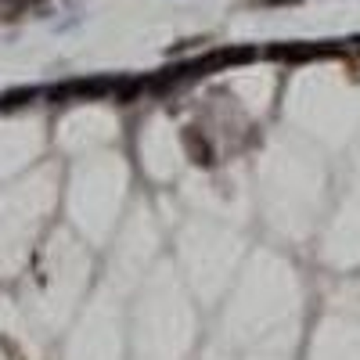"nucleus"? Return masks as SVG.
Here are the masks:
<instances>
[{
	"label": "nucleus",
	"mask_w": 360,
	"mask_h": 360,
	"mask_svg": "<svg viewBox=\"0 0 360 360\" xmlns=\"http://www.w3.org/2000/svg\"><path fill=\"white\" fill-rule=\"evenodd\" d=\"M184 148H188V155H191L198 166H213V162H217L213 144H209V137H205L198 127H188V130H184Z\"/></svg>",
	"instance_id": "f257e3e1"
},
{
	"label": "nucleus",
	"mask_w": 360,
	"mask_h": 360,
	"mask_svg": "<svg viewBox=\"0 0 360 360\" xmlns=\"http://www.w3.org/2000/svg\"><path fill=\"white\" fill-rule=\"evenodd\" d=\"M256 58V51L252 47H220V51H213L202 62V69H224V65H242V62H252Z\"/></svg>",
	"instance_id": "f03ea898"
},
{
	"label": "nucleus",
	"mask_w": 360,
	"mask_h": 360,
	"mask_svg": "<svg viewBox=\"0 0 360 360\" xmlns=\"http://www.w3.org/2000/svg\"><path fill=\"white\" fill-rule=\"evenodd\" d=\"M314 54H321V51L307 47V44H278V47L266 51V58H274V62H307Z\"/></svg>",
	"instance_id": "20e7f679"
},
{
	"label": "nucleus",
	"mask_w": 360,
	"mask_h": 360,
	"mask_svg": "<svg viewBox=\"0 0 360 360\" xmlns=\"http://www.w3.org/2000/svg\"><path fill=\"white\" fill-rule=\"evenodd\" d=\"M256 4H270V8H278V4H299V0H256Z\"/></svg>",
	"instance_id": "423d86ee"
},
{
	"label": "nucleus",
	"mask_w": 360,
	"mask_h": 360,
	"mask_svg": "<svg viewBox=\"0 0 360 360\" xmlns=\"http://www.w3.org/2000/svg\"><path fill=\"white\" fill-rule=\"evenodd\" d=\"M108 90H112L108 79H76V83H69L62 90H54V101L58 98H101V94H108Z\"/></svg>",
	"instance_id": "7ed1b4c3"
},
{
	"label": "nucleus",
	"mask_w": 360,
	"mask_h": 360,
	"mask_svg": "<svg viewBox=\"0 0 360 360\" xmlns=\"http://www.w3.org/2000/svg\"><path fill=\"white\" fill-rule=\"evenodd\" d=\"M25 98H37V90H15V94H8V98H4V105H8V108H15V105H25Z\"/></svg>",
	"instance_id": "39448f33"
}]
</instances>
